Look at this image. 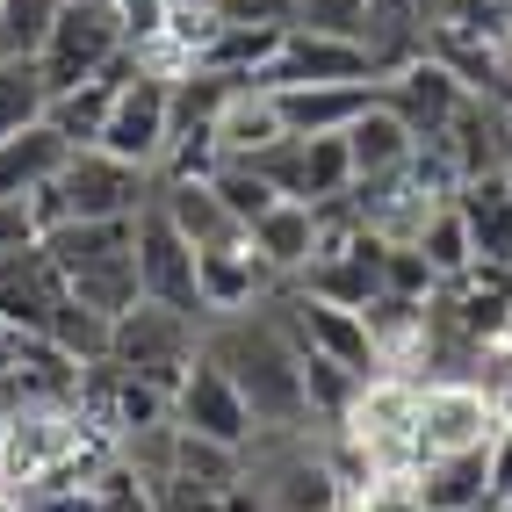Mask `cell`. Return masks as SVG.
<instances>
[{"mask_svg":"<svg viewBox=\"0 0 512 512\" xmlns=\"http://www.w3.org/2000/svg\"><path fill=\"white\" fill-rule=\"evenodd\" d=\"M202 354H210L238 397H246V412L260 433H303L311 426V390H303V347L282 332V318L267 311H238V318H210V339H202Z\"/></svg>","mask_w":512,"mask_h":512,"instance_id":"cell-1","label":"cell"},{"mask_svg":"<svg viewBox=\"0 0 512 512\" xmlns=\"http://www.w3.org/2000/svg\"><path fill=\"white\" fill-rule=\"evenodd\" d=\"M51 267L65 275V289H73L94 318H123L138 311V224H58L44 238Z\"/></svg>","mask_w":512,"mask_h":512,"instance_id":"cell-2","label":"cell"},{"mask_svg":"<svg viewBox=\"0 0 512 512\" xmlns=\"http://www.w3.org/2000/svg\"><path fill=\"white\" fill-rule=\"evenodd\" d=\"M202 339H210V318H188V311H166V303H138L109 325V361L138 383L174 397L188 383V368L202 361Z\"/></svg>","mask_w":512,"mask_h":512,"instance_id":"cell-3","label":"cell"},{"mask_svg":"<svg viewBox=\"0 0 512 512\" xmlns=\"http://www.w3.org/2000/svg\"><path fill=\"white\" fill-rule=\"evenodd\" d=\"M159 195V174H145V166H130L116 152H73L58 174V202H65V224H138L152 210Z\"/></svg>","mask_w":512,"mask_h":512,"instance_id":"cell-4","label":"cell"},{"mask_svg":"<svg viewBox=\"0 0 512 512\" xmlns=\"http://www.w3.org/2000/svg\"><path fill=\"white\" fill-rule=\"evenodd\" d=\"M123 51H130V37H123V22H116L109 0H65L58 22H51V37L37 44V73H44L51 94H65L80 80H101Z\"/></svg>","mask_w":512,"mask_h":512,"instance_id":"cell-5","label":"cell"},{"mask_svg":"<svg viewBox=\"0 0 512 512\" xmlns=\"http://www.w3.org/2000/svg\"><path fill=\"white\" fill-rule=\"evenodd\" d=\"M498 426H505L498 390H484V383H419V469L491 448Z\"/></svg>","mask_w":512,"mask_h":512,"instance_id":"cell-6","label":"cell"},{"mask_svg":"<svg viewBox=\"0 0 512 512\" xmlns=\"http://www.w3.org/2000/svg\"><path fill=\"white\" fill-rule=\"evenodd\" d=\"M166 145H174V80L145 65L138 80H123L116 109H109V130H101V152H116L130 166H145V174H159Z\"/></svg>","mask_w":512,"mask_h":512,"instance_id":"cell-7","label":"cell"},{"mask_svg":"<svg viewBox=\"0 0 512 512\" xmlns=\"http://www.w3.org/2000/svg\"><path fill=\"white\" fill-rule=\"evenodd\" d=\"M195 282H202V318H238V311H260V303H275L282 275L260 260L253 231H231L217 246L195 253Z\"/></svg>","mask_w":512,"mask_h":512,"instance_id":"cell-8","label":"cell"},{"mask_svg":"<svg viewBox=\"0 0 512 512\" xmlns=\"http://www.w3.org/2000/svg\"><path fill=\"white\" fill-rule=\"evenodd\" d=\"M174 426L195 433V440H217V448H238V455H246L253 433H260L253 412H246V397H238V383H231L210 354H202L188 368V383L174 390Z\"/></svg>","mask_w":512,"mask_h":512,"instance_id":"cell-9","label":"cell"},{"mask_svg":"<svg viewBox=\"0 0 512 512\" xmlns=\"http://www.w3.org/2000/svg\"><path fill=\"white\" fill-rule=\"evenodd\" d=\"M138 296L145 303H166V311H188L202 318V282H195V246L166 224V210L152 202V210L138 217Z\"/></svg>","mask_w":512,"mask_h":512,"instance_id":"cell-10","label":"cell"},{"mask_svg":"<svg viewBox=\"0 0 512 512\" xmlns=\"http://www.w3.org/2000/svg\"><path fill=\"white\" fill-rule=\"evenodd\" d=\"M383 109H397L404 123H412L419 145H440V138H448V123L469 109V80L448 73L440 58H412L404 73L383 80Z\"/></svg>","mask_w":512,"mask_h":512,"instance_id":"cell-11","label":"cell"},{"mask_svg":"<svg viewBox=\"0 0 512 512\" xmlns=\"http://www.w3.org/2000/svg\"><path fill=\"white\" fill-rule=\"evenodd\" d=\"M339 80H375V58L368 44H347V37H311V29H289L275 65L260 73L267 94L282 87H339Z\"/></svg>","mask_w":512,"mask_h":512,"instance_id":"cell-12","label":"cell"},{"mask_svg":"<svg viewBox=\"0 0 512 512\" xmlns=\"http://www.w3.org/2000/svg\"><path fill=\"white\" fill-rule=\"evenodd\" d=\"M275 109L289 123V138H347V130L383 109V80H339V87H282Z\"/></svg>","mask_w":512,"mask_h":512,"instance_id":"cell-13","label":"cell"},{"mask_svg":"<svg viewBox=\"0 0 512 512\" xmlns=\"http://www.w3.org/2000/svg\"><path fill=\"white\" fill-rule=\"evenodd\" d=\"M145 73V58L138 51H123L101 80H80V87H65V94H51V109H44V123L58 130L73 152H87V145H101V130H109V109H116V94H123V80H138Z\"/></svg>","mask_w":512,"mask_h":512,"instance_id":"cell-14","label":"cell"},{"mask_svg":"<svg viewBox=\"0 0 512 512\" xmlns=\"http://www.w3.org/2000/svg\"><path fill=\"white\" fill-rule=\"evenodd\" d=\"M282 138H289V123H282V109H275V94H267V87H231L224 116H217V152H224V166H253L260 152H275Z\"/></svg>","mask_w":512,"mask_h":512,"instance_id":"cell-15","label":"cell"},{"mask_svg":"<svg viewBox=\"0 0 512 512\" xmlns=\"http://www.w3.org/2000/svg\"><path fill=\"white\" fill-rule=\"evenodd\" d=\"M455 210H462V224H469L476 260L512 275V181H505V174L462 181V188H455Z\"/></svg>","mask_w":512,"mask_h":512,"instance_id":"cell-16","label":"cell"},{"mask_svg":"<svg viewBox=\"0 0 512 512\" xmlns=\"http://www.w3.org/2000/svg\"><path fill=\"white\" fill-rule=\"evenodd\" d=\"M253 246H260V260L275 267L282 282H303L311 260H318V210L311 202H275V210L253 224Z\"/></svg>","mask_w":512,"mask_h":512,"instance_id":"cell-17","label":"cell"},{"mask_svg":"<svg viewBox=\"0 0 512 512\" xmlns=\"http://www.w3.org/2000/svg\"><path fill=\"white\" fill-rule=\"evenodd\" d=\"M65 159H73V145H65L51 123L22 130V138H0V202H22V195L51 188L65 174Z\"/></svg>","mask_w":512,"mask_h":512,"instance_id":"cell-18","label":"cell"},{"mask_svg":"<svg viewBox=\"0 0 512 512\" xmlns=\"http://www.w3.org/2000/svg\"><path fill=\"white\" fill-rule=\"evenodd\" d=\"M419 498H426V512H498L491 505V448L426 462L419 469Z\"/></svg>","mask_w":512,"mask_h":512,"instance_id":"cell-19","label":"cell"},{"mask_svg":"<svg viewBox=\"0 0 512 512\" xmlns=\"http://www.w3.org/2000/svg\"><path fill=\"white\" fill-rule=\"evenodd\" d=\"M152 202L166 210V224H174L195 253H202V246H217V238H231V231H246V224H238L224 202H217V188H210V181H159V195H152Z\"/></svg>","mask_w":512,"mask_h":512,"instance_id":"cell-20","label":"cell"},{"mask_svg":"<svg viewBox=\"0 0 512 512\" xmlns=\"http://www.w3.org/2000/svg\"><path fill=\"white\" fill-rule=\"evenodd\" d=\"M347 152H354V181H375V174H397V166L419 152V138H412V123L397 109H368L347 130Z\"/></svg>","mask_w":512,"mask_h":512,"instance_id":"cell-21","label":"cell"},{"mask_svg":"<svg viewBox=\"0 0 512 512\" xmlns=\"http://www.w3.org/2000/svg\"><path fill=\"white\" fill-rule=\"evenodd\" d=\"M44 109H51V87L37 73V58H0V138L37 130Z\"/></svg>","mask_w":512,"mask_h":512,"instance_id":"cell-22","label":"cell"},{"mask_svg":"<svg viewBox=\"0 0 512 512\" xmlns=\"http://www.w3.org/2000/svg\"><path fill=\"white\" fill-rule=\"evenodd\" d=\"M412 253H419V260L433 267L440 282H455V275H469V267H476L469 224H462V210H455V202H448V210H433V217H426V231L412 238Z\"/></svg>","mask_w":512,"mask_h":512,"instance_id":"cell-23","label":"cell"},{"mask_svg":"<svg viewBox=\"0 0 512 512\" xmlns=\"http://www.w3.org/2000/svg\"><path fill=\"white\" fill-rule=\"evenodd\" d=\"M65 0H0V58H37Z\"/></svg>","mask_w":512,"mask_h":512,"instance_id":"cell-24","label":"cell"},{"mask_svg":"<svg viewBox=\"0 0 512 512\" xmlns=\"http://www.w3.org/2000/svg\"><path fill=\"white\" fill-rule=\"evenodd\" d=\"M210 188H217V202H224V210H231L238 224H246V231H253V224L282 202L275 188H267V181L253 174V166H217V181H210Z\"/></svg>","mask_w":512,"mask_h":512,"instance_id":"cell-25","label":"cell"},{"mask_svg":"<svg viewBox=\"0 0 512 512\" xmlns=\"http://www.w3.org/2000/svg\"><path fill=\"white\" fill-rule=\"evenodd\" d=\"M347 512H426V498H419V469H375L368 484L347 498Z\"/></svg>","mask_w":512,"mask_h":512,"instance_id":"cell-26","label":"cell"},{"mask_svg":"<svg viewBox=\"0 0 512 512\" xmlns=\"http://www.w3.org/2000/svg\"><path fill=\"white\" fill-rule=\"evenodd\" d=\"M368 15H375V0H303V22H296V29L361 44V37H368Z\"/></svg>","mask_w":512,"mask_h":512,"instance_id":"cell-27","label":"cell"},{"mask_svg":"<svg viewBox=\"0 0 512 512\" xmlns=\"http://www.w3.org/2000/svg\"><path fill=\"white\" fill-rule=\"evenodd\" d=\"M491 505L512 512V419H505L498 440H491Z\"/></svg>","mask_w":512,"mask_h":512,"instance_id":"cell-28","label":"cell"},{"mask_svg":"<svg viewBox=\"0 0 512 512\" xmlns=\"http://www.w3.org/2000/svg\"><path fill=\"white\" fill-rule=\"evenodd\" d=\"M498 412L512 419V375H505V383H498Z\"/></svg>","mask_w":512,"mask_h":512,"instance_id":"cell-29","label":"cell"},{"mask_svg":"<svg viewBox=\"0 0 512 512\" xmlns=\"http://www.w3.org/2000/svg\"><path fill=\"white\" fill-rule=\"evenodd\" d=\"M498 361H505V375H512V325H505V347H498Z\"/></svg>","mask_w":512,"mask_h":512,"instance_id":"cell-30","label":"cell"},{"mask_svg":"<svg viewBox=\"0 0 512 512\" xmlns=\"http://www.w3.org/2000/svg\"><path fill=\"white\" fill-rule=\"evenodd\" d=\"M339 512H347V505H339Z\"/></svg>","mask_w":512,"mask_h":512,"instance_id":"cell-31","label":"cell"}]
</instances>
